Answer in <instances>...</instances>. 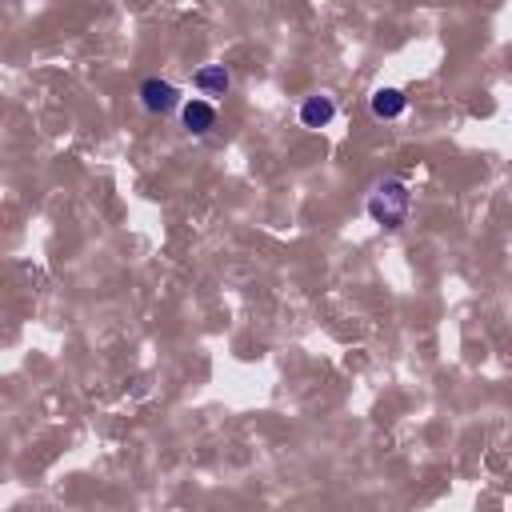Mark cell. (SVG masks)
I'll list each match as a JSON object with an SVG mask.
<instances>
[{
	"label": "cell",
	"instance_id": "cell-5",
	"mask_svg": "<svg viewBox=\"0 0 512 512\" xmlns=\"http://www.w3.org/2000/svg\"><path fill=\"white\" fill-rule=\"evenodd\" d=\"M404 108H408V96H404V88L380 84V88L368 96V112H372L376 120H400V116H404Z\"/></svg>",
	"mask_w": 512,
	"mask_h": 512
},
{
	"label": "cell",
	"instance_id": "cell-3",
	"mask_svg": "<svg viewBox=\"0 0 512 512\" xmlns=\"http://www.w3.org/2000/svg\"><path fill=\"white\" fill-rule=\"evenodd\" d=\"M180 128L188 132V136H212V128H216V120H220V112H216V104L208 100V96H188L184 104H180Z\"/></svg>",
	"mask_w": 512,
	"mask_h": 512
},
{
	"label": "cell",
	"instance_id": "cell-2",
	"mask_svg": "<svg viewBox=\"0 0 512 512\" xmlns=\"http://www.w3.org/2000/svg\"><path fill=\"white\" fill-rule=\"evenodd\" d=\"M136 104H140L148 116L164 120V116L180 112L184 96H180V88H176L172 80H164V76H148V80H140V88H136Z\"/></svg>",
	"mask_w": 512,
	"mask_h": 512
},
{
	"label": "cell",
	"instance_id": "cell-4",
	"mask_svg": "<svg viewBox=\"0 0 512 512\" xmlns=\"http://www.w3.org/2000/svg\"><path fill=\"white\" fill-rule=\"evenodd\" d=\"M192 88H196L200 96H208V100L228 96V92H232V72H228V64H200V68L192 72Z\"/></svg>",
	"mask_w": 512,
	"mask_h": 512
},
{
	"label": "cell",
	"instance_id": "cell-6",
	"mask_svg": "<svg viewBox=\"0 0 512 512\" xmlns=\"http://www.w3.org/2000/svg\"><path fill=\"white\" fill-rule=\"evenodd\" d=\"M336 120V100L328 92H312L300 100V124L304 128H328Z\"/></svg>",
	"mask_w": 512,
	"mask_h": 512
},
{
	"label": "cell",
	"instance_id": "cell-1",
	"mask_svg": "<svg viewBox=\"0 0 512 512\" xmlns=\"http://www.w3.org/2000/svg\"><path fill=\"white\" fill-rule=\"evenodd\" d=\"M364 208H368L372 224H380V228L396 232V228H404V220H408L412 192H408V184H404L400 176H384V180H376V184H372V192H368Z\"/></svg>",
	"mask_w": 512,
	"mask_h": 512
}]
</instances>
